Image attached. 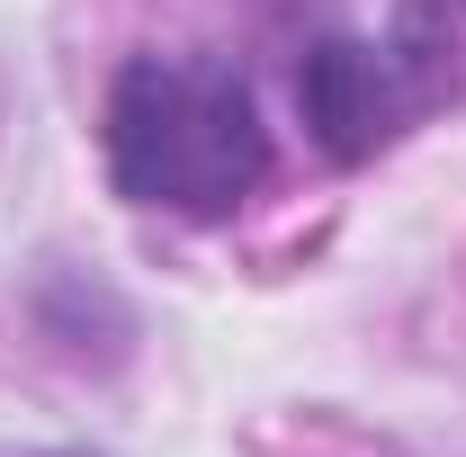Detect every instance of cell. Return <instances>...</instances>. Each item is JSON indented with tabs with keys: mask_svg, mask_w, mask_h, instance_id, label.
Returning <instances> with one entry per match:
<instances>
[{
	"mask_svg": "<svg viewBox=\"0 0 466 457\" xmlns=\"http://www.w3.org/2000/svg\"><path fill=\"white\" fill-rule=\"evenodd\" d=\"M46 457H72V449H46Z\"/></svg>",
	"mask_w": 466,
	"mask_h": 457,
	"instance_id": "obj_3",
	"label": "cell"
},
{
	"mask_svg": "<svg viewBox=\"0 0 466 457\" xmlns=\"http://www.w3.org/2000/svg\"><path fill=\"white\" fill-rule=\"evenodd\" d=\"M108 179L162 216H233L269 179V126L225 63L135 55L108 81Z\"/></svg>",
	"mask_w": 466,
	"mask_h": 457,
	"instance_id": "obj_1",
	"label": "cell"
},
{
	"mask_svg": "<svg viewBox=\"0 0 466 457\" xmlns=\"http://www.w3.org/2000/svg\"><path fill=\"white\" fill-rule=\"evenodd\" d=\"M458 72L440 55H395V46H368V36H323V46H305V63H296V117H305V135H314L323 162L359 171Z\"/></svg>",
	"mask_w": 466,
	"mask_h": 457,
	"instance_id": "obj_2",
	"label": "cell"
}]
</instances>
